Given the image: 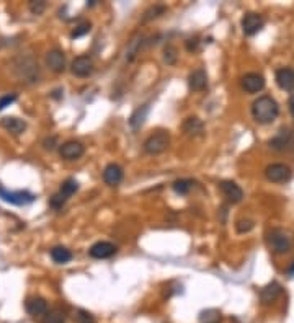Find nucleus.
Instances as JSON below:
<instances>
[{"instance_id": "f257e3e1", "label": "nucleus", "mask_w": 294, "mask_h": 323, "mask_svg": "<svg viewBox=\"0 0 294 323\" xmlns=\"http://www.w3.org/2000/svg\"><path fill=\"white\" fill-rule=\"evenodd\" d=\"M278 114H280V106L272 97H260L253 101L252 105V116L253 120L260 124H270L273 123Z\"/></svg>"}, {"instance_id": "f03ea898", "label": "nucleus", "mask_w": 294, "mask_h": 323, "mask_svg": "<svg viewBox=\"0 0 294 323\" xmlns=\"http://www.w3.org/2000/svg\"><path fill=\"white\" fill-rule=\"evenodd\" d=\"M267 243L273 253L283 255V253H288L292 248L294 240H292V235L288 230H284V228H273V230L268 232Z\"/></svg>"}, {"instance_id": "7ed1b4c3", "label": "nucleus", "mask_w": 294, "mask_h": 323, "mask_svg": "<svg viewBox=\"0 0 294 323\" xmlns=\"http://www.w3.org/2000/svg\"><path fill=\"white\" fill-rule=\"evenodd\" d=\"M15 72H17L21 82L35 83L40 80V67H38V62L32 57H21L15 66Z\"/></svg>"}, {"instance_id": "20e7f679", "label": "nucleus", "mask_w": 294, "mask_h": 323, "mask_svg": "<svg viewBox=\"0 0 294 323\" xmlns=\"http://www.w3.org/2000/svg\"><path fill=\"white\" fill-rule=\"evenodd\" d=\"M170 144V136L167 131H159L156 134H152L145 139L144 142V152L149 155H159L165 151Z\"/></svg>"}, {"instance_id": "39448f33", "label": "nucleus", "mask_w": 294, "mask_h": 323, "mask_svg": "<svg viewBox=\"0 0 294 323\" xmlns=\"http://www.w3.org/2000/svg\"><path fill=\"white\" fill-rule=\"evenodd\" d=\"M77 190H79V183H77L75 180H66L63 183V186H61L59 193H56L51 198V206L54 209H61L64 206V202L71 198Z\"/></svg>"}, {"instance_id": "423d86ee", "label": "nucleus", "mask_w": 294, "mask_h": 323, "mask_svg": "<svg viewBox=\"0 0 294 323\" xmlns=\"http://www.w3.org/2000/svg\"><path fill=\"white\" fill-rule=\"evenodd\" d=\"M291 175H292L291 168L284 163H272L265 170V177L272 183H286V181L291 180Z\"/></svg>"}, {"instance_id": "0eeeda50", "label": "nucleus", "mask_w": 294, "mask_h": 323, "mask_svg": "<svg viewBox=\"0 0 294 323\" xmlns=\"http://www.w3.org/2000/svg\"><path fill=\"white\" fill-rule=\"evenodd\" d=\"M0 198L7 202L15 204V206H25V204L35 201L33 194H30L26 191H7L5 188H2V185H0Z\"/></svg>"}, {"instance_id": "6e6552de", "label": "nucleus", "mask_w": 294, "mask_h": 323, "mask_svg": "<svg viewBox=\"0 0 294 323\" xmlns=\"http://www.w3.org/2000/svg\"><path fill=\"white\" fill-rule=\"evenodd\" d=\"M263 25H265V21H263L261 15H258V13H247L242 18V30L247 36L257 35L263 28Z\"/></svg>"}, {"instance_id": "1a4fd4ad", "label": "nucleus", "mask_w": 294, "mask_h": 323, "mask_svg": "<svg viewBox=\"0 0 294 323\" xmlns=\"http://www.w3.org/2000/svg\"><path fill=\"white\" fill-rule=\"evenodd\" d=\"M71 70L77 77H89L92 72H94V61H92L89 56H79L72 61Z\"/></svg>"}, {"instance_id": "9d476101", "label": "nucleus", "mask_w": 294, "mask_h": 323, "mask_svg": "<svg viewBox=\"0 0 294 323\" xmlns=\"http://www.w3.org/2000/svg\"><path fill=\"white\" fill-rule=\"evenodd\" d=\"M242 89L247 93H258L265 89V78H263L260 74H255V72L245 74L242 77Z\"/></svg>"}, {"instance_id": "9b49d317", "label": "nucleus", "mask_w": 294, "mask_h": 323, "mask_svg": "<svg viewBox=\"0 0 294 323\" xmlns=\"http://www.w3.org/2000/svg\"><path fill=\"white\" fill-rule=\"evenodd\" d=\"M85 149L80 142H77V140H69V142L63 144L59 149V154L63 159L66 160H77L80 159V157L83 155Z\"/></svg>"}, {"instance_id": "f8f14e48", "label": "nucleus", "mask_w": 294, "mask_h": 323, "mask_svg": "<svg viewBox=\"0 0 294 323\" xmlns=\"http://www.w3.org/2000/svg\"><path fill=\"white\" fill-rule=\"evenodd\" d=\"M118 248H116L113 243L110 242H97L95 245H92L90 248V256L92 258H97V259H106V258H111Z\"/></svg>"}, {"instance_id": "ddd939ff", "label": "nucleus", "mask_w": 294, "mask_h": 323, "mask_svg": "<svg viewBox=\"0 0 294 323\" xmlns=\"http://www.w3.org/2000/svg\"><path fill=\"white\" fill-rule=\"evenodd\" d=\"M46 64L52 70V72L61 74L66 70V56L63 51L59 49H52L46 54Z\"/></svg>"}, {"instance_id": "4468645a", "label": "nucleus", "mask_w": 294, "mask_h": 323, "mask_svg": "<svg viewBox=\"0 0 294 323\" xmlns=\"http://www.w3.org/2000/svg\"><path fill=\"white\" fill-rule=\"evenodd\" d=\"M221 191L224 193V196L232 202V204H237L241 202L242 198H244V191L242 188L239 186L237 183H234V181H221Z\"/></svg>"}, {"instance_id": "2eb2a0df", "label": "nucleus", "mask_w": 294, "mask_h": 323, "mask_svg": "<svg viewBox=\"0 0 294 323\" xmlns=\"http://www.w3.org/2000/svg\"><path fill=\"white\" fill-rule=\"evenodd\" d=\"M270 145H272L275 151H280V152L291 151L294 147V137L289 131H281L276 137L270 140Z\"/></svg>"}, {"instance_id": "dca6fc26", "label": "nucleus", "mask_w": 294, "mask_h": 323, "mask_svg": "<svg viewBox=\"0 0 294 323\" xmlns=\"http://www.w3.org/2000/svg\"><path fill=\"white\" fill-rule=\"evenodd\" d=\"M276 83L281 90L289 92L294 89V70L291 67H283L276 70Z\"/></svg>"}, {"instance_id": "f3484780", "label": "nucleus", "mask_w": 294, "mask_h": 323, "mask_svg": "<svg viewBox=\"0 0 294 323\" xmlns=\"http://www.w3.org/2000/svg\"><path fill=\"white\" fill-rule=\"evenodd\" d=\"M188 86L193 92H203L208 86V75L204 72V69H196L193 70L188 77Z\"/></svg>"}, {"instance_id": "a211bd4d", "label": "nucleus", "mask_w": 294, "mask_h": 323, "mask_svg": "<svg viewBox=\"0 0 294 323\" xmlns=\"http://www.w3.org/2000/svg\"><path fill=\"white\" fill-rule=\"evenodd\" d=\"M25 307H26V312L32 315V317H41V315L48 312V302H46L43 297L28 299Z\"/></svg>"}, {"instance_id": "6ab92c4d", "label": "nucleus", "mask_w": 294, "mask_h": 323, "mask_svg": "<svg viewBox=\"0 0 294 323\" xmlns=\"http://www.w3.org/2000/svg\"><path fill=\"white\" fill-rule=\"evenodd\" d=\"M103 180L108 186H116L123 181V168L116 163H110L103 171Z\"/></svg>"}, {"instance_id": "aec40b11", "label": "nucleus", "mask_w": 294, "mask_h": 323, "mask_svg": "<svg viewBox=\"0 0 294 323\" xmlns=\"http://www.w3.org/2000/svg\"><path fill=\"white\" fill-rule=\"evenodd\" d=\"M2 126L9 132L15 134V136H18V134L25 132V129H26V123L23 121V120H20V118H15V116L4 118V120H2Z\"/></svg>"}, {"instance_id": "412c9836", "label": "nucleus", "mask_w": 294, "mask_h": 323, "mask_svg": "<svg viewBox=\"0 0 294 323\" xmlns=\"http://www.w3.org/2000/svg\"><path fill=\"white\" fill-rule=\"evenodd\" d=\"M183 131L188 134V136H193V137H196V136H201L204 131V126L203 123H201V120H198V118L195 116H191V118H187L183 123Z\"/></svg>"}, {"instance_id": "4be33fe9", "label": "nucleus", "mask_w": 294, "mask_h": 323, "mask_svg": "<svg viewBox=\"0 0 294 323\" xmlns=\"http://www.w3.org/2000/svg\"><path fill=\"white\" fill-rule=\"evenodd\" d=\"M280 294H281V286L278 284V282H272V284H268L261 289L260 297L263 304H272L276 301V297Z\"/></svg>"}, {"instance_id": "5701e85b", "label": "nucleus", "mask_w": 294, "mask_h": 323, "mask_svg": "<svg viewBox=\"0 0 294 323\" xmlns=\"http://www.w3.org/2000/svg\"><path fill=\"white\" fill-rule=\"evenodd\" d=\"M147 113H149V105L139 106L129 118V126H131V128H133L134 131H137L139 128H141V126L144 124V121H145V118H147Z\"/></svg>"}, {"instance_id": "b1692460", "label": "nucleus", "mask_w": 294, "mask_h": 323, "mask_svg": "<svg viewBox=\"0 0 294 323\" xmlns=\"http://www.w3.org/2000/svg\"><path fill=\"white\" fill-rule=\"evenodd\" d=\"M51 258L54 263L66 265L72 259V253H71V250H67L66 247H54L51 250Z\"/></svg>"}, {"instance_id": "393cba45", "label": "nucleus", "mask_w": 294, "mask_h": 323, "mask_svg": "<svg viewBox=\"0 0 294 323\" xmlns=\"http://www.w3.org/2000/svg\"><path fill=\"white\" fill-rule=\"evenodd\" d=\"M142 36L141 35H136L133 39L129 41V46H128V51H126V61L131 62V61H134V57L137 56V52L139 49H141V46H142Z\"/></svg>"}, {"instance_id": "a878e982", "label": "nucleus", "mask_w": 294, "mask_h": 323, "mask_svg": "<svg viewBox=\"0 0 294 323\" xmlns=\"http://www.w3.org/2000/svg\"><path fill=\"white\" fill-rule=\"evenodd\" d=\"M66 321V313L61 309H52L44 313L43 323H64Z\"/></svg>"}, {"instance_id": "bb28decb", "label": "nucleus", "mask_w": 294, "mask_h": 323, "mask_svg": "<svg viewBox=\"0 0 294 323\" xmlns=\"http://www.w3.org/2000/svg\"><path fill=\"white\" fill-rule=\"evenodd\" d=\"M165 12H167V7L165 5H154V7H151L149 10H145L144 17H142V23L156 20V18L160 17V15H164Z\"/></svg>"}, {"instance_id": "cd10ccee", "label": "nucleus", "mask_w": 294, "mask_h": 323, "mask_svg": "<svg viewBox=\"0 0 294 323\" xmlns=\"http://www.w3.org/2000/svg\"><path fill=\"white\" fill-rule=\"evenodd\" d=\"M193 188L191 180H177L173 183V191L177 194H188V191Z\"/></svg>"}, {"instance_id": "c85d7f7f", "label": "nucleus", "mask_w": 294, "mask_h": 323, "mask_svg": "<svg viewBox=\"0 0 294 323\" xmlns=\"http://www.w3.org/2000/svg\"><path fill=\"white\" fill-rule=\"evenodd\" d=\"M221 318V313L218 310H206V312H201L199 315V320L201 323H218Z\"/></svg>"}, {"instance_id": "c756f323", "label": "nucleus", "mask_w": 294, "mask_h": 323, "mask_svg": "<svg viewBox=\"0 0 294 323\" xmlns=\"http://www.w3.org/2000/svg\"><path fill=\"white\" fill-rule=\"evenodd\" d=\"M177 59H179V54H177V48L175 46H167L164 49V61L167 66H173Z\"/></svg>"}, {"instance_id": "7c9ffc66", "label": "nucleus", "mask_w": 294, "mask_h": 323, "mask_svg": "<svg viewBox=\"0 0 294 323\" xmlns=\"http://www.w3.org/2000/svg\"><path fill=\"white\" fill-rule=\"evenodd\" d=\"M236 228H237L239 233H247V232H250L253 228V222H252V220H249V219H241V220H237Z\"/></svg>"}, {"instance_id": "2f4dec72", "label": "nucleus", "mask_w": 294, "mask_h": 323, "mask_svg": "<svg viewBox=\"0 0 294 323\" xmlns=\"http://www.w3.org/2000/svg\"><path fill=\"white\" fill-rule=\"evenodd\" d=\"M90 31V23H80L79 26H75V30L71 33V38H80V36H83V35H87Z\"/></svg>"}, {"instance_id": "473e14b6", "label": "nucleus", "mask_w": 294, "mask_h": 323, "mask_svg": "<svg viewBox=\"0 0 294 323\" xmlns=\"http://www.w3.org/2000/svg\"><path fill=\"white\" fill-rule=\"evenodd\" d=\"M30 10L33 15H41L46 10V2L44 0H38V2H30Z\"/></svg>"}, {"instance_id": "72a5a7b5", "label": "nucleus", "mask_w": 294, "mask_h": 323, "mask_svg": "<svg viewBox=\"0 0 294 323\" xmlns=\"http://www.w3.org/2000/svg\"><path fill=\"white\" fill-rule=\"evenodd\" d=\"M75 320L77 323H95L94 317L89 313V312H85V310H79L75 315Z\"/></svg>"}, {"instance_id": "f704fd0d", "label": "nucleus", "mask_w": 294, "mask_h": 323, "mask_svg": "<svg viewBox=\"0 0 294 323\" xmlns=\"http://www.w3.org/2000/svg\"><path fill=\"white\" fill-rule=\"evenodd\" d=\"M15 101H17V95H15V93H10V95L2 97V98H0V111L5 109L7 106H10L12 103H15Z\"/></svg>"}, {"instance_id": "c9c22d12", "label": "nucleus", "mask_w": 294, "mask_h": 323, "mask_svg": "<svg viewBox=\"0 0 294 323\" xmlns=\"http://www.w3.org/2000/svg\"><path fill=\"white\" fill-rule=\"evenodd\" d=\"M198 44H199L198 38H191V39H188V41H187V49L190 52H195V51H198Z\"/></svg>"}, {"instance_id": "e433bc0d", "label": "nucleus", "mask_w": 294, "mask_h": 323, "mask_svg": "<svg viewBox=\"0 0 294 323\" xmlns=\"http://www.w3.org/2000/svg\"><path fill=\"white\" fill-rule=\"evenodd\" d=\"M54 142H56V139H54V137L46 139V140H44V147L49 149V151H52V149H54Z\"/></svg>"}, {"instance_id": "4c0bfd02", "label": "nucleus", "mask_w": 294, "mask_h": 323, "mask_svg": "<svg viewBox=\"0 0 294 323\" xmlns=\"http://www.w3.org/2000/svg\"><path fill=\"white\" fill-rule=\"evenodd\" d=\"M289 111H291V114H292V118H294V97L289 100Z\"/></svg>"}, {"instance_id": "58836bf2", "label": "nucleus", "mask_w": 294, "mask_h": 323, "mask_svg": "<svg viewBox=\"0 0 294 323\" xmlns=\"http://www.w3.org/2000/svg\"><path fill=\"white\" fill-rule=\"evenodd\" d=\"M289 274H291V276H294V263H292V266L289 268Z\"/></svg>"}]
</instances>
